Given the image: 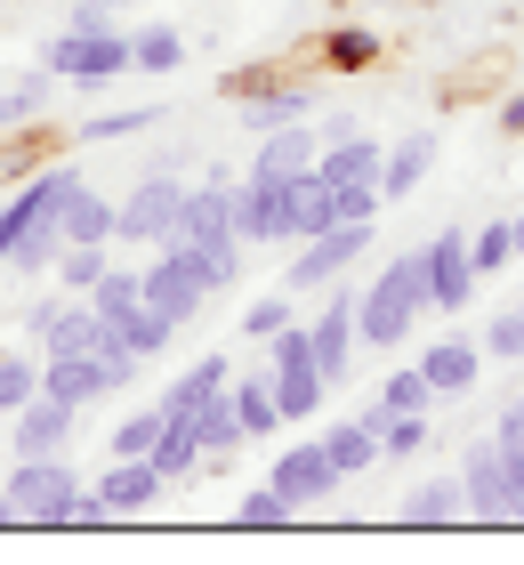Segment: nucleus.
<instances>
[{
  "label": "nucleus",
  "instance_id": "1",
  "mask_svg": "<svg viewBox=\"0 0 524 565\" xmlns=\"http://www.w3.org/2000/svg\"><path fill=\"white\" fill-rule=\"evenodd\" d=\"M65 186H73V170L41 162V170H24L17 186L0 194V259H9V267H24V275L57 267V250H65L57 202H65Z\"/></svg>",
  "mask_w": 524,
  "mask_h": 565
},
{
  "label": "nucleus",
  "instance_id": "2",
  "mask_svg": "<svg viewBox=\"0 0 524 565\" xmlns=\"http://www.w3.org/2000/svg\"><path fill=\"white\" fill-rule=\"evenodd\" d=\"M419 316H436V307H428V267H419V250H396V259L355 291V340L387 355V348L411 340Z\"/></svg>",
  "mask_w": 524,
  "mask_h": 565
},
{
  "label": "nucleus",
  "instance_id": "3",
  "mask_svg": "<svg viewBox=\"0 0 524 565\" xmlns=\"http://www.w3.org/2000/svg\"><path fill=\"white\" fill-rule=\"evenodd\" d=\"M73 493H82V477H73L65 452H24L0 469V501H9V525H65Z\"/></svg>",
  "mask_w": 524,
  "mask_h": 565
},
{
  "label": "nucleus",
  "instance_id": "4",
  "mask_svg": "<svg viewBox=\"0 0 524 565\" xmlns=\"http://www.w3.org/2000/svg\"><path fill=\"white\" fill-rule=\"evenodd\" d=\"M178 211H186V186H178V170H146L129 194H114V243L129 250H162L178 235Z\"/></svg>",
  "mask_w": 524,
  "mask_h": 565
},
{
  "label": "nucleus",
  "instance_id": "5",
  "mask_svg": "<svg viewBox=\"0 0 524 565\" xmlns=\"http://www.w3.org/2000/svg\"><path fill=\"white\" fill-rule=\"evenodd\" d=\"M363 250H372V218H339V226H323V235H307V243L291 250V267H282V291H291V299L331 291V282L347 275Z\"/></svg>",
  "mask_w": 524,
  "mask_h": 565
},
{
  "label": "nucleus",
  "instance_id": "6",
  "mask_svg": "<svg viewBox=\"0 0 524 565\" xmlns=\"http://www.w3.org/2000/svg\"><path fill=\"white\" fill-rule=\"evenodd\" d=\"M24 340H33L41 355H97L105 340H114V323L97 316L89 299H41V307H24Z\"/></svg>",
  "mask_w": 524,
  "mask_h": 565
},
{
  "label": "nucleus",
  "instance_id": "7",
  "mask_svg": "<svg viewBox=\"0 0 524 565\" xmlns=\"http://www.w3.org/2000/svg\"><path fill=\"white\" fill-rule=\"evenodd\" d=\"M419 267H428V307L436 316H468L477 307V259H468V235L460 226H436L428 243H419Z\"/></svg>",
  "mask_w": 524,
  "mask_h": 565
},
{
  "label": "nucleus",
  "instance_id": "8",
  "mask_svg": "<svg viewBox=\"0 0 524 565\" xmlns=\"http://www.w3.org/2000/svg\"><path fill=\"white\" fill-rule=\"evenodd\" d=\"M41 65L57 73V82H121L129 73V33L114 24V33H49V49H41Z\"/></svg>",
  "mask_w": 524,
  "mask_h": 565
},
{
  "label": "nucleus",
  "instance_id": "9",
  "mask_svg": "<svg viewBox=\"0 0 524 565\" xmlns=\"http://www.w3.org/2000/svg\"><path fill=\"white\" fill-rule=\"evenodd\" d=\"M138 282H146V307H162V316H170L178 331H186V323L202 316V307H210V282H202V267H194L178 243H162V250H153V259L138 267Z\"/></svg>",
  "mask_w": 524,
  "mask_h": 565
},
{
  "label": "nucleus",
  "instance_id": "10",
  "mask_svg": "<svg viewBox=\"0 0 524 565\" xmlns=\"http://www.w3.org/2000/svg\"><path fill=\"white\" fill-rule=\"evenodd\" d=\"M234 235L243 243H291V178H275V170L234 178Z\"/></svg>",
  "mask_w": 524,
  "mask_h": 565
},
{
  "label": "nucleus",
  "instance_id": "11",
  "mask_svg": "<svg viewBox=\"0 0 524 565\" xmlns=\"http://www.w3.org/2000/svg\"><path fill=\"white\" fill-rule=\"evenodd\" d=\"M307 340H314V372L339 388V380H347V364H355V348H363V340H355V291H339V282H331L323 307L307 316Z\"/></svg>",
  "mask_w": 524,
  "mask_h": 565
},
{
  "label": "nucleus",
  "instance_id": "12",
  "mask_svg": "<svg viewBox=\"0 0 524 565\" xmlns=\"http://www.w3.org/2000/svg\"><path fill=\"white\" fill-rule=\"evenodd\" d=\"M267 484H275V493L291 501V509H323L347 477L331 469V452H323V445H282V452H275V469H267Z\"/></svg>",
  "mask_w": 524,
  "mask_h": 565
},
{
  "label": "nucleus",
  "instance_id": "13",
  "mask_svg": "<svg viewBox=\"0 0 524 565\" xmlns=\"http://www.w3.org/2000/svg\"><path fill=\"white\" fill-rule=\"evenodd\" d=\"M460 493H468V518L477 525H509V469H501V445L477 436L460 452Z\"/></svg>",
  "mask_w": 524,
  "mask_h": 565
},
{
  "label": "nucleus",
  "instance_id": "14",
  "mask_svg": "<svg viewBox=\"0 0 524 565\" xmlns=\"http://www.w3.org/2000/svg\"><path fill=\"white\" fill-rule=\"evenodd\" d=\"M73 404H57V396H33L24 413H9V460H24V452H65L73 445Z\"/></svg>",
  "mask_w": 524,
  "mask_h": 565
},
{
  "label": "nucleus",
  "instance_id": "15",
  "mask_svg": "<svg viewBox=\"0 0 524 565\" xmlns=\"http://www.w3.org/2000/svg\"><path fill=\"white\" fill-rule=\"evenodd\" d=\"M41 396L73 404V413H89L97 396H114V372L97 364V355H41Z\"/></svg>",
  "mask_w": 524,
  "mask_h": 565
},
{
  "label": "nucleus",
  "instance_id": "16",
  "mask_svg": "<svg viewBox=\"0 0 524 565\" xmlns=\"http://www.w3.org/2000/svg\"><path fill=\"white\" fill-rule=\"evenodd\" d=\"M314 114V89L307 82H267V73H258V82L243 89V130L258 138V130H282V121H307Z\"/></svg>",
  "mask_w": 524,
  "mask_h": 565
},
{
  "label": "nucleus",
  "instance_id": "17",
  "mask_svg": "<svg viewBox=\"0 0 524 565\" xmlns=\"http://www.w3.org/2000/svg\"><path fill=\"white\" fill-rule=\"evenodd\" d=\"M419 372H428L436 396H468V388H477V372H484V348L468 340V331H452V340H428V348H419Z\"/></svg>",
  "mask_w": 524,
  "mask_h": 565
},
{
  "label": "nucleus",
  "instance_id": "18",
  "mask_svg": "<svg viewBox=\"0 0 524 565\" xmlns=\"http://www.w3.org/2000/svg\"><path fill=\"white\" fill-rule=\"evenodd\" d=\"M436 153H443V138H436V130H404L396 146H387V162H379V202L419 194V178L436 170Z\"/></svg>",
  "mask_w": 524,
  "mask_h": 565
},
{
  "label": "nucleus",
  "instance_id": "19",
  "mask_svg": "<svg viewBox=\"0 0 524 565\" xmlns=\"http://www.w3.org/2000/svg\"><path fill=\"white\" fill-rule=\"evenodd\" d=\"M452 518H468V493H460V469H436V477H419L411 493L396 501V525H452Z\"/></svg>",
  "mask_w": 524,
  "mask_h": 565
},
{
  "label": "nucleus",
  "instance_id": "20",
  "mask_svg": "<svg viewBox=\"0 0 524 565\" xmlns=\"http://www.w3.org/2000/svg\"><path fill=\"white\" fill-rule=\"evenodd\" d=\"M234 235V178H210V186H186V211H178L170 243H218Z\"/></svg>",
  "mask_w": 524,
  "mask_h": 565
},
{
  "label": "nucleus",
  "instance_id": "21",
  "mask_svg": "<svg viewBox=\"0 0 524 565\" xmlns=\"http://www.w3.org/2000/svg\"><path fill=\"white\" fill-rule=\"evenodd\" d=\"M57 235L65 243H114V194H97L82 170H73V186L57 202Z\"/></svg>",
  "mask_w": 524,
  "mask_h": 565
},
{
  "label": "nucleus",
  "instance_id": "22",
  "mask_svg": "<svg viewBox=\"0 0 524 565\" xmlns=\"http://www.w3.org/2000/svg\"><path fill=\"white\" fill-rule=\"evenodd\" d=\"M162 493H170V484H162V469H153V460H114V469L97 477V501L114 509V518H138V509H153Z\"/></svg>",
  "mask_w": 524,
  "mask_h": 565
},
{
  "label": "nucleus",
  "instance_id": "23",
  "mask_svg": "<svg viewBox=\"0 0 524 565\" xmlns=\"http://www.w3.org/2000/svg\"><path fill=\"white\" fill-rule=\"evenodd\" d=\"M314 153H323V138H314V114L307 121H282V130H258V153H250V170H275V178H291L307 170Z\"/></svg>",
  "mask_w": 524,
  "mask_h": 565
},
{
  "label": "nucleus",
  "instance_id": "24",
  "mask_svg": "<svg viewBox=\"0 0 524 565\" xmlns=\"http://www.w3.org/2000/svg\"><path fill=\"white\" fill-rule=\"evenodd\" d=\"M226 380H234V355H218V348H210V355H194V364H186V372H178L170 388H162V413H194V404L226 396Z\"/></svg>",
  "mask_w": 524,
  "mask_h": 565
},
{
  "label": "nucleus",
  "instance_id": "25",
  "mask_svg": "<svg viewBox=\"0 0 524 565\" xmlns=\"http://www.w3.org/2000/svg\"><path fill=\"white\" fill-rule=\"evenodd\" d=\"M267 380H275L282 428H299V420H314V413H323V396H331V380L314 372V364H267Z\"/></svg>",
  "mask_w": 524,
  "mask_h": 565
},
{
  "label": "nucleus",
  "instance_id": "26",
  "mask_svg": "<svg viewBox=\"0 0 524 565\" xmlns=\"http://www.w3.org/2000/svg\"><path fill=\"white\" fill-rule=\"evenodd\" d=\"M314 445L331 452V469H339V477H363V469H379V428L363 420V413H355V420H331L323 436H314Z\"/></svg>",
  "mask_w": 524,
  "mask_h": 565
},
{
  "label": "nucleus",
  "instance_id": "27",
  "mask_svg": "<svg viewBox=\"0 0 524 565\" xmlns=\"http://www.w3.org/2000/svg\"><path fill=\"white\" fill-rule=\"evenodd\" d=\"M153 469H162V484H186V477H202V445H194V420L186 413H162V436H153Z\"/></svg>",
  "mask_w": 524,
  "mask_h": 565
},
{
  "label": "nucleus",
  "instance_id": "28",
  "mask_svg": "<svg viewBox=\"0 0 524 565\" xmlns=\"http://www.w3.org/2000/svg\"><path fill=\"white\" fill-rule=\"evenodd\" d=\"M323 226H339V202H331V186H323V170H291V243H307V235H323Z\"/></svg>",
  "mask_w": 524,
  "mask_h": 565
},
{
  "label": "nucleus",
  "instance_id": "29",
  "mask_svg": "<svg viewBox=\"0 0 524 565\" xmlns=\"http://www.w3.org/2000/svg\"><path fill=\"white\" fill-rule=\"evenodd\" d=\"M194 445H202V460H226L234 445H250V428H243V413H234V396H210V404H194Z\"/></svg>",
  "mask_w": 524,
  "mask_h": 565
},
{
  "label": "nucleus",
  "instance_id": "30",
  "mask_svg": "<svg viewBox=\"0 0 524 565\" xmlns=\"http://www.w3.org/2000/svg\"><path fill=\"white\" fill-rule=\"evenodd\" d=\"M49 89H57V73H9L0 82V138H17L24 121H41V106H49Z\"/></svg>",
  "mask_w": 524,
  "mask_h": 565
},
{
  "label": "nucleus",
  "instance_id": "31",
  "mask_svg": "<svg viewBox=\"0 0 524 565\" xmlns=\"http://www.w3.org/2000/svg\"><path fill=\"white\" fill-rule=\"evenodd\" d=\"M428 404H436V388H428V372H419V364H404V372H387L379 380V396L372 404H363V420H396V413H428Z\"/></svg>",
  "mask_w": 524,
  "mask_h": 565
},
{
  "label": "nucleus",
  "instance_id": "32",
  "mask_svg": "<svg viewBox=\"0 0 524 565\" xmlns=\"http://www.w3.org/2000/svg\"><path fill=\"white\" fill-rule=\"evenodd\" d=\"M114 340H121L129 355H146V364H153V355L178 340V323L162 316V307H146V299H138V307H121V316H114Z\"/></svg>",
  "mask_w": 524,
  "mask_h": 565
},
{
  "label": "nucleus",
  "instance_id": "33",
  "mask_svg": "<svg viewBox=\"0 0 524 565\" xmlns=\"http://www.w3.org/2000/svg\"><path fill=\"white\" fill-rule=\"evenodd\" d=\"M186 65V33L178 24H138L129 33V73H178Z\"/></svg>",
  "mask_w": 524,
  "mask_h": 565
},
{
  "label": "nucleus",
  "instance_id": "34",
  "mask_svg": "<svg viewBox=\"0 0 524 565\" xmlns=\"http://www.w3.org/2000/svg\"><path fill=\"white\" fill-rule=\"evenodd\" d=\"M105 267H114V243H65L57 250V291L65 299H89Z\"/></svg>",
  "mask_w": 524,
  "mask_h": 565
},
{
  "label": "nucleus",
  "instance_id": "35",
  "mask_svg": "<svg viewBox=\"0 0 524 565\" xmlns=\"http://www.w3.org/2000/svg\"><path fill=\"white\" fill-rule=\"evenodd\" d=\"M226 396H234V413H243V428H250V436H275V428H282V404H275V380H267V372L226 380Z\"/></svg>",
  "mask_w": 524,
  "mask_h": 565
},
{
  "label": "nucleus",
  "instance_id": "36",
  "mask_svg": "<svg viewBox=\"0 0 524 565\" xmlns=\"http://www.w3.org/2000/svg\"><path fill=\"white\" fill-rule=\"evenodd\" d=\"M379 33H372V24H339V33H323V65L331 73H372L379 65Z\"/></svg>",
  "mask_w": 524,
  "mask_h": 565
},
{
  "label": "nucleus",
  "instance_id": "37",
  "mask_svg": "<svg viewBox=\"0 0 524 565\" xmlns=\"http://www.w3.org/2000/svg\"><path fill=\"white\" fill-rule=\"evenodd\" d=\"M153 121H162V106H129V114H89V121H73V146H114V138H146Z\"/></svg>",
  "mask_w": 524,
  "mask_h": 565
},
{
  "label": "nucleus",
  "instance_id": "38",
  "mask_svg": "<svg viewBox=\"0 0 524 565\" xmlns=\"http://www.w3.org/2000/svg\"><path fill=\"white\" fill-rule=\"evenodd\" d=\"M33 396H41V355L0 348V420H9V413H24Z\"/></svg>",
  "mask_w": 524,
  "mask_h": 565
},
{
  "label": "nucleus",
  "instance_id": "39",
  "mask_svg": "<svg viewBox=\"0 0 524 565\" xmlns=\"http://www.w3.org/2000/svg\"><path fill=\"white\" fill-rule=\"evenodd\" d=\"M234 323H243V340H250V348H267L282 323H299V307H291V291H258V299H250Z\"/></svg>",
  "mask_w": 524,
  "mask_h": 565
},
{
  "label": "nucleus",
  "instance_id": "40",
  "mask_svg": "<svg viewBox=\"0 0 524 565\" xmlns=\"http://www.w3.org/2000/svg\"><path fill=\"white\" fill-rule=\"evenodd\" d=\"M428 445H436L428 413H396V420H379V460H419Z\"/></svg>",
  "mask_w": 524,
  "mask_h": 565
},
{
  "label": "nucleus",
  "instance_id": "41",
  "mask_svg": "<svg viewBox=\"0 0 524 565\" xmlns=\"http://www.w3.org/2000/svg\"><path fill=\"white\" fill-rule=\"evenodd\" d=\"M153 436H162V404H138V413H129L114 436H105V452H114V460H146V452H153Z\"/></svg>",
  "mask_w": 524,
  "mask_h": 565
},
{
  "label": "nucleus",
  "instance_id": "42",
  "mask_svg": "<svg viewBox=\"0 0 524 565\" xmlns=\"http://www.w3.org/2000/svg\"><path fill=\"white\" fill-rule=\"evenodd\" d=\"M477 348H484V355H501V364H524V307H516V299L501 307V316H484Z\"/></svg>",
  "mask_w": 524,
  "mask_h": 565
},
{
  "label": "nucleus",
  "instance_id": "43",
  "mask_svg": "<svg viewBox=\"0 0 524 565\" xmlns=\"http://www.w3.org/2000/svg\"><path fill=\"white\" fill-rule=\"evenodd\" d=\"M468 259H477V275H501V267H516V226H509V218L477 226V235H468Z\"/></svg>",
  "mask_w": 524,
  "mask_h": 565
},
{
  "label": "nucleus",
  "instance_id": "44",
  "mask_svg": "<svg viewBox=\"0 0 524 565\" xmlns=\"http://www.w3.org/2000/svg\"><path fill=\"white\" fill-rule=\"evenodd\" d=\"M138 299H146V282H138V267H121V259L105 267V275H97V291H89V307H97L105 323H114L121 307H138Z\"/></svg>",
  "mask_w": 524,
  "mask_h": 565
},
{
  "label": "nucleus",
  "instance_id": "45",
  "mask_svg": "<svg viewBox=\"0 0 524 565\" xmlns=\"http://www.w3.org/2000/svg\"><path fill=\"white\" fill-rule=\"evenodd\" d=\"M291 518H299V509L282 501L275 484H250V493H243V525H291Z\"/></svg>",
  "mask_w": 524,
  "mask_h": 565
},
{
  "label": "nucleus",
  "instance_id": "46",
  "mask_svg": "<svg viewBox=\"0 0 524 565\" xmlns=\"http://www.w3.org/2000/svg\"><path fill=\"white\" fill-rule=\"evenodd\" d=\"M331 202H339V218H379V186H372V178H355V186H331Z\"/></svg>",
  "mask_w": 524,
  "mask_h": 565
},
{
  "label": "nucleus",
  "instance_id": "47",
  "mask_svg": "<svg viewBox=\"0 0 524 565\" xmlns=\"http://www.w3.org/2000/svg\"><path fill=\"white\" fill-rule=\"evenodd\" d=\"M114 9L121 0H82V9H65V33H114Z\"/></svg>",
  "mask_w": 524,
  "mask_h": 565
},
{
  "label": "nucleus",
  "instance_id": "48",
  "mask_svg": "<svg viewBox=\"0 0 524 565\" xmlns=\"http://www.w3.org/2000/svg\"><path fill=\"white\" fill-rule=\"evenodd\" d=\"M65 525H82V533H97V525H114V509L97 501V484H82V493H73V509H65Z\"/></svg>",
  "mask_w": 524,
  "mask_h": 565
},
{
  "label": "nucleus",
  "instance_id": "49",
  "mask_svg": "<svg viewBox=\"0 0 524 565\" xmlns=\"http://www.w3.org/2000/svg\"><path fill=\"white\" fill-rule=\"evenodd\" d=\"M492 436H501V445H524V396H509V404H501V420H492Z\"/></svg>",
  "mask_w": 524,
  "mask_h": 565
},
{
  "label": "nucleus",
  "instance_id": "50",
  "mask_svg": "<svg viewBox=\"0 0 524 565\" xmlns=\"http://www.w3.org/2000/svg\"><path fill=\"white\" fill-rule=\"evenodd\" d=\"M501 130H509V138H524V89H509V97H501Z\"/></svg>",
  "mask_w": 524,
  "mask_h": 565
},
{
  "label": "nucleus",
  "instance_id": "51",
  "mask_svg": "<svg viewBox=\"0 0 524 565\" xmlns=\"http://www.w3.org/2000/svg\"><path fill=\"white\" fill-rule=\"evenodd\" d=\"M509 226H516V259H524V211H516V218H509Z\"/></svg>",
  "mask_w": 524,
  "mask_h": 565
},
{
  "label": "nucleus",
  "instance_id": "52",
  "mask_svg": "<svg viewBox=\"0 0 524 565\" xmlns=\"http://www.w3.org/2000/svg\"><path fill=\"white\" fill-rule=\"evenodd\" d=\"M0 275H9V259H0Z\"/></svg>",
  "mask_w": 524,
  "mask_h": 565
},
{
  "label": "nucleus",
  "instance_id": "53",
  "mask_svg": "<svg viewBox=\"0 0 524 565\" xmlns=\"http://www.w3.org/2000/svg\"><path fill=\"white\" fill-rule=\"evenodd\" d=\"M516 307H524V291H516Z\"/></svg>",
  "mask_w": 524,
  "mask_h": 565
}]
</instances>
